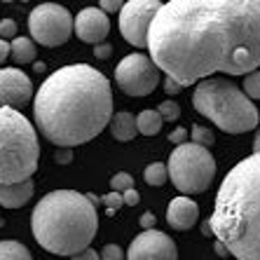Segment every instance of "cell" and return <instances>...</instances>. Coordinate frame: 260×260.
Masks as SVG:
<instances>
[{
    "label": "cell",
    "instance_id": "18",
    "mask_svg": "<svg viewBox=\"0 0 260 260\" xmlns=\"http://www.w3.org/2000/svg\"><path fill=\"white\" fill-rule=\"evenodd\" d=\"M162 129V117L157 115V110H141L136 115V132L143 136H155Z\"/></svg>",
    "mask_w": 260,
    "mask_h": 260
},
{
    "label": "cell",
    "instance_id": "39",
    "mask_svg": "<svg viewBox=\"0 0 260 260\" xmlns=\"http://www.w3.org/2000/svg\"><path fill=\"white\" fill-rule=\"evenodd\" d=\"M202 232H204V235H209V232H211V225H209V220H204V225H202Z\"/></svg>",
    "mask_w": 260,
    "mask_h": 260
},
{
    "label": "cell",
    "instance_id": "30",
    "mask_svg": "<svg viewBox=\"0 0 260 260\" xmlns=\"http://www.w3.org/2000/svg\"><path fill=\"white\" fill-rule=\"evenodd\" d=\"M110 54H113V47H110L108 43L94 45V56H96V59H108Z\"/></svg>",
    "mask_w": 260,
    "mask_h": 260
},
{
    "label": "cell",
    "instance_id": "6",
    "mask_svg": "<svg viewBox=\"0 0 260 260\" xmlns=\"http://www.w3.org/2000/svg\"><path fill=\"white\" fill-rule=\"evenodd\" d=\"M40 145L36 127L14 108H0V185L30 181L38 169Z\"/></svg>",
    "mask_w": 260,
    "mask_h": 260
},
{
    "label": "cell",
    "instance_id": "1",
    "mask_svg": "<svg viewBox=\"0 0 260 260\" xmlns=\"http://www.w3.org/2000/svg\"><path fill=\"white\" fill-rule=\"evenodd\" d=\"M150 59L181 87L260 68V0H171L148 30Z\"/></svg>",
    "mask_w": 260,
    "mask_h": 260
},
{
    "label": "cell",
    "instance_id": "20",
    "mask_svg": "<svg viewBox=\"0 0 260 260\" xmlns=\"http://www.w3.org/2000/svg\"><path fill=\"white\" fill-rule=\"evenodd\" d=\"M143 178L148 185H155V188H159V185H164L167 183V178H169V174H167V164L162 162H152L145 167L143 171Z\"/></svg>",
    "mask_w": 260,
    "mask_h": 260
},
{
    "label": "cell",
    "instance_id": "16",
    "mask_svg": "<svg viewBox=\"0 0 260 260\" xmlns=\"http://www.w3.org/2000/svg\"><path fill=\"white\" fill-rule=\"evenodd\" d=\"M110 132H113V139L117 141H132L136 136V117L127 110H122V113H115V115L110 117Z\"/></svg>",
    "mask_w": 260,
    "mask_h": 260
},
{
    "label": "cell",
    "instance_id": "13",
    "mask_svg": "<svg viewBox=\"0 0 260 260\" xmlns=\"http://www.w3.org/2000/svg\"><path fill=\"white\" fill-rule=\"evenodd\" d=\"M73 30L78 33L82 43L89 45L106 43V38L110 33V19L99 7H85L78 14V19H73Z\"/></svg>",
    "mask_w": 260,
    "mask_h": 260
},
{
    "label": "cell",
    "instance_id": "24",
    "mask_svg": "<svg viewBox=\"0 0 260 260\" xmlns=\"http://www.w3.org/2000/svg\"><path fill=\"white\" fill-rule=\"evenodd\" d=\"M110 188H113V192H127V190H134V178L127 174V171H120V174H115L113 178H110Z\"/></svg>",
    "mask_w": 260,
    "mask_h": 260
},
{
    "label": "cell",
    "instance_id": "37",
    "mask_svg": "<svg viewBox=\"0 0 260 260\" xmlns=\"http://www.w3.org/2000/svg\"><path fill=\"white\" fill-rule=\"evenodd\" d=\"M10 56V45L5 43V40H0V66H3V61Z\"/></svg>",
    "mask_w": 260,
    "mask_h": 260
},
{
    "label": "cell",
    "instance_id": "14",
    "mask_svg": "<svg viewBox=\"0 0 260 260\" xmlns=\"http://www.w3.org/2000/svg\"><path fill=\"white\" fill-rule=\"evenodd\" d=\"M200 220V206L194 204L190 197H176L167 206V223L178 232L190 230Z\"/></svg>",
    "mask_w": 260,
    "mask_h": 260
},
{
    "label": "cell",
    "instance_id": "40",
    "mask_svg": "<svg viewBox=\"0 0 260 260\" xmlns=\"http://www.w3.org/2000/svg\"><path fill=\"white\" fill-rule=\"evenodd\" d=\"M36 71H38V73H43V71H45V63H43V61H40V63H36Z\"/></svg>",
    "mask_w": 260,
    "mask_h": 260
},
{
    "label": "cell",
    "instance_id": "33",
    "mask_svg": "<svg viewBox=\"0 0 260 260\" xmlns=\"http://www.w3.org/2000/svg\"><path fill=\"white\" fill-rule=\"evenodd\" d=\"M73 159V150H68V148H61V150H56L54 155V162L56 164H68Z\"/></svg>",
    "mask_w": 260,
    "mask_h": 260
},
{
    "label": "cell",
    "instance_id": "35",
    "mask_svg": "<svg viewBox=\"0 0 260 260\" xmlns=\"http://www.w3.org/2000/svg\"><path fill=\"white\" fill-rule=\"evenodd\" d=\"M183 87L178 85V82H174V80L171 78H167L164 80V91H167V94H178V91H181Z\"/></svg>",
    "mask_w": 260,
    "mask_h": 260
},
{
    "label": "cell",
    "instance_id": "26",
    "mask_svg": "<svg viewBox=\"0 0 260 260\" xmlns=\"http://www.w3.org/2000/svg\"><path fill=\"white\" fill-rule=\"evenodd\" d=\"M101 202L108 206V213H110V216H113L117 209H122V206H124V202H122V194H120V192H108V194H103Z\"/></svg>",
    "mask_w": 260,
    "mask_h": 260
},
{
    "label": "cell",
    "instance_id": "36",
    "mask_svg": "<svg viewBox=\"0 0 260 260\" xmlns=\"http://www.w3.org/2000/svg\"><path fill=\"white\" fill-rule=\"evenodd\" d=\"M213 251H216L218 258H228V248H225L223 242H218V239H216V244H213Z\"/></svg>",
    "mask_w": 260,
    "mask_h": 260
},
{
    "label": "cell",
    "instance_id": "25",
    "mask_svg": "<svg viewBox=\"0 0 260 260\" xmlns=\"http://www.w3.org/2000/svg\"><path fill=\"white\" fill-rule=\"evenodd\" d=\"M17 38V21L14 19H3L0 21V40H14Z\"/></svg>",
    "mask_w": 260,
    "mask_h": 260
},
{
    "label": "cell",
    "instance_id": "3",
    "mask_svg": "<svg viewBox=\"0 0 260 260\" xmlns=\"http://www.w3.org/2000/svg\"><path fill=\"white\" fill-rule=\"evenodd\" d=\"M209 225L237 260H260V152L228 171Z\"/></svg>",
    "mask_w": 260,
    "mask_h": 260
},
{
    "label": "cell",
    "instance_id": "34",
    "mask_svg": "<svg viewBox=\"0 0 260 260\" xmlns=\"http://www.w3.org/2000/svg\"><path fill=\"white\" fill-rule=\"evenodd\" d=\"M71 260H101V258H99V253L94 248H85V251H80L78 255H73Z\"/></svg>",
    "mask_w": 260,
    "mask_h": 260
},
{
    "label": "cell",
    "instance_id": "8",
    "mask_svg": "<svg viewBox=\"0 0 260 260\" xmlns=\"http://www.w3.org/2000/svg\"><path fill=\"white\" fill-rule=\"evenodd\" d=\"M28 33L33 43H40L45 47H59L73 36V17L66 7L56 3H43L30 12Z\"/></svg>",
    "mask_w": 260,
    "mask_h": 260
},
{
    "label": "cell",
    "instance_id": "4",
    "mask_svg": "<svg viewBox=\"0 0 260 260\" xmlns=\"http://www.w3.org/2000/svg\"><path fill=\"white\" fill-rule=\"evenodd\" d=\"M30 230L45 251L73 258L89 248L91 239L96 237V206L78 190H54L36 204Z\"/></svg>",
    "mask_w": 260,
    "mask_h": 260
},
{
    "label": "cell",
    "instance_id": "17",
    "mask_svg": "<svg viewBox=\"0 0 260 260\" xmlns=\"http://www.w3.org/2000/svg\"><path fill=\"white\" fill-rule=\"evenodd\" d=\"M36 43L30 38H14L10 45V56L14 59V63H33L36 61Z\"/></svg>",
    "mask_w": 260,
    "mask_h": 260
},
{
    "label": "cell",
    "instance_id": "19",
    "mask_svg": "<svg viewBox=\"0 0 260 260\" xmlns=\"http://www.w3.org/2000/svg\"><path fill=\"white\" fill-rule=\"evenodd\" d=\"M0 260H33L30 251L21 242H0Z\"/></svg>",
    "mask_w": 260,
    "mask_h": 260
},
{
    "label": "cell",
    "instance_id": "29",
    "mask_svg": "<svg viewBox=\"0 0 260 260\" xmlns=\"http://www.w3.org/2000/svg\"><path fill=\"white\" fill-rule=\"evenodd\" d=\"M122 5H124V3H120V0H101L99 10H101L103 14H108V12H120Z\"/></svg>",
    "mask_w": 260,
    "mask_h": 260
},
{
    "label": "cell",
    "instance_id": "7",
    "mask_svg": "<svg viewBox=\"0 0 260 260\" xmlns=\"http://www.w3.org/2000/svg\"><path fill=\"white\" fill-rule=\"evenodd\" d=\"M167 174L176 190H181L183 194H200L209 190V185L213 183L216 159L209 152V148H202V145H176L167 162Z\"/></svg>",
    "mask_w": 260,
    "mask_h": 260
},
{
    "label": "cell",
    "instance_id": "5",
    "mask_svg": "<svg viewBox=\"0 0 260 260\" xmlns=\"http://www.w3.org/2000/svg\"><path fill=\"white\" fill-rule=\"evenodd\" d=\"M192 106L225 134H246L258 127V108L253 101L228 80H202L194 87Z\"/></svg>",
    "mask_w": 260,
    "mask_h": 260
},
{
    "label": "cell",
    "instance_id": "2",
    "mask_svg": "<svg viewBox=\"0 0 260 260\" xmlns=\"http://www.w3.org/2000/svg\"><path fill=\"white\" fill-rule=\"evenodd\" d=\"M33 117L49 143L73 150L96 139L113 117L108 78L89 63H71L45 80L33 101Z\"/></svg>",
    "mask_w": 260,
    "mask_h": 260
},
{
    "label": "cell",
    "instance_id": "31",
    "mask_svg": "<svg viewBox=\"0 0 260 260\" xmlns=\"http://www.w3.org/2000/svg\"><path fill=\"white\" fill-rule=\"evenodd\" d=\"M141 228H143V232L155 230V213H152V211H145L143 216H141Z\"/></svg>",
    "mask_w": 260,
    "mask_h": 260
},
{
    "label": "cell",
    "instance_id": "9",
    "mask_svg": "<svg viewBox=\"0 0 260 260\" xmlns=\"http://www.w3.org/2000/svg\"><path fill=\"white\" fill-rule=\"evenodd\" d=\"M115 82L127 96H148L159 85V71L148 54H129L117 63Z\"/></svg>",
    "mask_w": 260,
    "mask_h": 260
},
{
    "label": "cell",
    "instance_id": "27",
    "mask_svg": "<svg viewBox=\"0 0 260 260\" xmlns=\"http://www.w3.org/2000/svg\"><path fill=\"white\" fill-rule=\"evenodd\" d=\"M101 260H124V253H122V248L115 246V244H108V246H103V251L99 253Z\"/></svg>",
    "mask_w": 260,
    "mask_h": 260
},
{
    "label": "cell",
    "instance_id": "21",
    "mask_svg": "<svg viewBox=\"0 0 260 260\" xmlns=\"http://www.w3.org/2000/svg\"><path fill=\"white\" fill-rule=\"evenodd\" d=\"M244 94L251 101H260V71L248 73L246 78H244Z\"/></svg>",
    "mask_w": 260,
    "mask_h": 260
},
{
    "label": "cell",
    "instance_id": "23",
    "mask_svg": "<svg viewBox=\"0 0 260 260\" xmlns=\"http://www.w3.org/2000/svg\"><path fill=\"white\" fill-rule=\"evenodd\" d=\"M157 115L162 117V122L167 120V122H174V120H178L181 117V106L176 101H162L157 106Z\"/></svg>",
    "mask_w": 260,
    "mask_h": 260
},
{
    "label": "cell",
    "instance_id": "28",
    "mask_svg": "<svg viewBox=\"0 0 260 260\" xmlns=\"http://www.w3.org/2000/svg\"><path fill=\"white\" fill-rule=\"evenodd\" d=\"M169 143H174V145H183V143H188V129H183V127L174 129V132L169 134Z\"/></svg>",
    "mask_w": 260,
    "mask_h": 260
},
{
    "label": "cell",
    "instance_id": "10",
    "mask_svg": "<svg viewBox=\"0 0 260 260\" xmlns=\"http://www.w3.org/2000/svg\"><path fill=\"white\" fill-rule=\"evenodd\" d=\"M159 0H129L120 10V33L134 47H148V30L155 14L159 12Z\"/></svg>",
    "mask_w": 260,
    "mask_h": 260
},
{
    "label": "cell",
    "instance_id": "15",
    "mask_svg": "<svg viewBox=\"0 0 260 260\" xmlns=\"http://www.w3.org/2000/svg\"><path fill=\"white\" fill-rule=\"evenodd\" d=\"M33 192H36L33 181L14 183V185H0V206H5V209H21L33 197Z\"/></svg>",
    "mask_w": 260,
    "mask_h": 260
},
{
    "label": "cell",
    "instance_id": "22",
    "mask_svg": "<svg viewBox=\"0 0 260 260\" xmlns=\"http://www.w3.org/2000/svg\"><path fill=\"white\" fill-rule=\"evenodd\" d=\"M190 136H192V143L194 145H202V148L213 145V141H216V136H213L211 129H209V127H200V124H194L192 132H190Z\"/></svg>",
    "mask_w": 260,
    "mask_h": 260
},
{
    "label": "cell",
    "instance_id": "32",
    "mask_svg": "<svg viewBox=\"0 0 260 260\" xmlns=\"http://www.w3.org/2000/svg\"><path fill=\"white\" fill-rule=\"evenodd\" d=\"M122 202L127 206H136L141 202V194L136 190H127V192H122Z\"/></svg>",
    "mask_w": 260,
    "mask_h": 260
},
{
    "label": "cell",
    "instance_id": "11",
    "mask_svg": "<svg viewBox=\"0 0 260 260\" xmlns=\"http://www.w3.org/2000/svg\"><path fill=\"white\" fill-rule=\"evenodd\" d=\"M127 260H178V248L169 235L148 230L129 244Z\"/></svg>",
    "mask_w": 260,
    "mask_h": 260
},
{
    "label": "cell",
    "instance_id": "12",
    "mask_svg": "<svg viewBox=\"0 0 260 260\" xmlns=\"http://www.w3.org/2000/svg\"><path fill=\"white\" fill-rule=\"evenodd\" d=\"M33 99V82L19 68H0V108L24 106Z\"/></svg>",
    "mask_w": 260,
    "mask_h": 260
},
{
    "label": "cell",
    "instance_id": "38",
    "mask_svg": "<svg viewBox=\"0 0 260 260\" xmlns=\"http://www.w3.org/2000/svg\"><path fill=\"white\" fill-rule=\"evenodd\" d=\"M253 150H255V152H260V132L255 134V141H253Z\"/></svg>",
    "mask_w": 260,
    "mask_h": 260
}]
</instances>
